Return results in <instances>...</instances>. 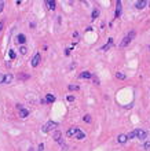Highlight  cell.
<instances>
[{
    "mask_svg": "<svg viewBox=\"0 0 150 151\" xmlns=\"http://www.w3.org/2000/svg\"><path fill=\"white\" fill-rule=\"evenodd\" d=\"M134 37H135V32H130V33H128V34H127L125 37L123 39V41H121L120 47H127V45H128L131 41H132Z\"/></svg>",
    "mask_w": 150,
    "mask_h": 151,
    "instance_id": "cell-1",
    "label": "cell"
},
{
    "mask_svg": "<svg viewBox=\"0 0 150 151\" xmlns=\"http://www.w3.org/2000/svg\"><path fill=\"white\" fill-rule=\"evenodd\" d=\"M56 126H58V124H56V122L50 121V122H47V124L43 126V132H44V133H48V132H51V130L55 129Z\"/></svg>",
    "mask_w": 150,
    "mask_h": 151,
    "instance_id": "cell-2",
    "label": "cell"
},
{
    "mask_svg": "<svg viewBox=\"0 0 150 151\" xmlns=\"http://www.w3.org/2000/svg\"><path fill=\"white\" fill-rule=\"evenodd\" d=\"M146 136H147V133L145 132V130H142V129H135V137H136V139L143 140V139H146Z\"/></svg>",
    "mask_w": 150,
    "mask_h": 151,
    "instance_id": "cell-3",
    "label": "cell"
},
{
    "mask_svg": "<svg viewBox=\"0 0 150 151\" xmlns=\"http://www.w3.org/2000/svg\"><path fill=\"white\" fill-rule=\"evenodd\" d=\"M40 60H41V56H40V54L37 52L35 56H33V59H32V62H30V65H32L33 67H37L39 63H40Z\"/></svg>",
    "mask_w": 150,
    "mask_h": 151,
    "instance_id": "cell-4",
    "label": "cell"
},
{
    "mask_svg": "<svg viewBox=\"0 0 150 151\" xmlns=\"http://www.w3.org/2000/svg\"><path fill=\"white\" fill-rule=\"evenodd\" d=\"M18 109H19V117L21 118H26V117L29 116V110L24 109L21 104H18Z\"/></svg>",
    "mask_w": 150,
    "mask_h": 151,
    "instance_id": "cell-5",
    "label": "cell"
},
{
    "mask_svg": "<svg viewBox=\"0 0 150 151\" xmlns=\"http://www.w3.org/2000/svg\"><path fill=\"white\" fill-rule=\"evenodd\" d=\"M147 4H149V1H146V0H138V1L135 3V7L138 10H142V8H145Z\"/></svg>",
    "mask_w": 150,
    "mask_h": 151,
    "instance_id": "cell-6",
    "label": "cell"
},
{
    "mask_svg": "<svg viewBox=\"0 0 150 151\" xmlns=\"http://www.w3.org/2000/svg\"><path fill=\"white\" fill-rule=\"evenodd\" d=\"M121 14V1L117 0V4H116V11H114V18H118Z\"/></svg>",
    "mask_w": 150,
    "mask_h": 151,
    "instance_id": "cell-7",
    "label": "cell"
},
{
    "mask_svg": "<svg viewBox=\"0 0 150 151\" xmlns=\"http://www.w3.org/2000/svg\"><path fill=\"white\" fill-rule=\"evenodd\" d=\"M112 45H113V39H112V37H110V39L107 40V43H106V44L103 45L102 48H100V51H107V50H109L110 47H112Z\"/></svg>",
    "mask_w": 150,
    "mask_h": 151,
    "instance_id": "cell-8",
    "label": "cell"
},
{
    "mask_svg": "<svg viewBox=\"0 0 150 151\" xmlns=\"http://www.w3.org/2000/svg\"><path fill=\"white\" fill-rule=\"evenodd\" d=\"M74 137H76L77 140H84V139H85V133H84V132H81L80 129H77V132H76V135H74Z\"/></svg>",
    "mask_w": 150,
    "mask_h": 151,
    "instance_id": "cell-9",
    "label": "cell"
},
{
    "mask_svg": "<svg viewBox=\"0 0 150 151\" xmlns=\"http://www.w3.org/2000/svg\"><path fill=\"white\" fill-rule=\"evenodd\" d=\"M61 137H62V133L59 132V130H55V132H54V140H55L56 143H61L62 142Z\"/></svg>",
    "mask_w": 150,
    "mask_h": 151,
    "instance_id": "cell-10",
    "label": "cell"
},
{
    "mask_svg": "<svg viewBox=\"0 0 150 151\" xmlns=\"http://www.w3.org/2000/svg\"><path fill=\"white\" fill-rule=\"evenodd\" d=\"M17 43H19V44H25V43H26V37H25V34H18L17 36Z\"/></svg>",
    "mask_w": 150,
    "mask_h": 151,
    "instance_id": "cell-11",
    "label": "cell"
},
{
    "mask_svg": "<svg viewBox=\"0 0 150 151\" xmlns=\"http://www.w3.org/2000/svg\"><path fill=\"white\" fill-rule=\"evenodd\" d=\"M14 80V77H12V74H6V77H4V84H10L11 81Z\"/></svg>",
    "mask_w": 150,
    "mask_h": 151,
    "instance_id": "cell-12",
    "label": "cell"
},
{
    "mask_svg": "<svg viewBox=\"0 0 150 151\" xmlns=\"http://www.w3.org/2000/svg\"><path fill=\"white\" fill-rule=\"evenodd\" d=\"M77 129H79V128H76V126L70 128V129L68 130V136H74V135H76V132H77Z\"/></svg>",
    "mask_w": 150,
    "mask_h": 151,
    "instance_id": "cell-13",
    "label": "cell"
},
{
    "mask_svg": "<svg viewBox=\"0 0 150 151\" xmlns=\"http://www.w3.org/2000/svg\"><path fill=\"white\" fill-rule=\"evenodd\" d=\"M54 100H55V96H54V95H51V93L46 95V102H48V103H52Z\"/></svg>",
    "mask_w": 150,
    "mask_h": 151,
    "instance_id": "cell-14",
    "label": "cell"
},
{
    "mask_svg": "<svg viewBox=\"0 0 150 151\" xmlns=\"http://www.w3.org/2000/svg\"><path fill=\"white\" fill-rule=\"evenodd\" d=\"M80 77H81V78H91L92 74L90 73V71H83V73L80 74Z\"/></svg>",
    "mask_w": 150,
    "mask_h": 151,
    "instance_id": "cell-15",
    "label": "cell"
},
{
    "mask_svg": "<svg viewBox=\"0 0 150 151\" xmlns=\"http://www.w3.org/2000/svg\"><path fill=\"white\" fill-rule=\"evenodd\" d=\"M127 135H120V136H118V139H117V142L118 143H125L127 142Z\"/></svg>",
    "mask_w": 150,
    "mask_h": 151,
    "instance_id": "cell-16",
    "label": "cell"
},
{
    "mask_svg": "<svg viewBox=\"0 0 150 151\" xmlns=\"http://www.w3.org/2000/svg\"><path fill=\"white\" fill-rule=\"evenodd\" d=\"M47 6L50 10H55V1L54 0H51V1H47Z\"/></svg>",
    "mask_w": 150,
    "mask_h": 151,
    "instance_id": "cell-17",
    "label": "cell"
},
{
    "mask_svg": "<svg viewBox=\"0 0 150 151\" xmlns=\"http://www.w3.org/2000/svg\"><path fill=\"white\" fill-rule=\"evenodd\" d=\"M116 77H117L118 80H125V74L121 73V71H118V73H116Z\"/></svg>",
    "mask_w": 150,
    "mask_h": 151,
    "instance_id": "cell-18",
    "label": "cell"
},
{
    "mask_svg": "<svg viewBox=\"0 0 150 151\" xmlns=\"http://www.w3.org/2000/svg\"><path fill=\"white\" fill-rule=\"evenodd\" d=\"M98 15H99V10H98V8H95L94 11H92V15H91V17H92V19L98 18Z\"/></svg>",
    "mask_w": 150,
    "mask_h": 151,
    "instance_id": "cell-19",
    "label": "cell"
},
{
    "mask_svg": "<svg viewBox=\"0 0 150 151\" xmlns=\"http://www.w3.org/2000/svg\"><path fill=\"white\" fill-rule=\"evenodd\" d=\"M19 54H22V55H25V54L28 52V50H26V47H25V45H22V47H19Z\"/></svg>",
    "mask_w": 150,
    "mask_h": 151,
    "instance_id": "cell-20",
    "label": "cell"
},
{
    "mask_svg": "<svg viewBox=\"0 0 150 151\" xmlns=\"http://www.w3.org/2000/svg\"><path fill=\"white\" fill-rule=\"evenodd\" d=\"M134 137H135V130H132V132L127 135V139H134Z\"/></svg>",
    "mask_w": 150,
    "mask_h": 151,
    "instance_id": "cell-21",
    "label": "cell"
},
{
    "mask_svg": "<svg viewBox=\"0 0 150 151\" xmlns=\"http://www.w3.org/2000/svg\"><path fill=\"white\" fill-rule=\"evenodd\" d=\"M83 120H84L85 122H91V116H88V114H85V116L83 117Z\"/></svg>",
    "mask_w": 150,
    "mask_h": 151,
    "instance_id": "cell-22",
    "label": "cell"
},
{
    "mask_svg": "<svg viewBox=\"0 0 150 151\" xmlns=\"http://www.w3.org/2000/svg\"><path fill=\"white\" fill-rule=\"evenodd\" d=\"M4 77H6V74L0 73V84H4Z\"/></svg>",
    "mask_w": 150,
    "mask_h": 151,
    "instance_id": "cell-23",
    "label": "cell"
},
{
    "mask_svg": "<svg viewBox=\"0 0 150 151\" xmlns=\"http://www.w3.org/2000/svg\"><path fill=\"white\" fill-rule=\"evenodd\" d=\"M37 151H44V144H43V143H40V144H39Z\"/></svg>",
    "mask_w": 150,
    "mask_h": 151,
    "instance_id": "cell-24",
    "label": "cell"
},
{
    "mask_svg": "<svg viewBox=\"0 0 150 151\" xmlns=\"http://www.w3.org/2000/svg\"><path fill=\"white\" fill-rule=\"evenodd\" d=\"M69 89H70V91H77L79 87H77V85H69Z\"/></svg>",
    "mask_w": 150,
    "mask_h": 151,
    "instance_id": "cell-25",
    "label": "cell"
},
{
    "mask_svg": "<svg viewBox=\"0 0 150 151\" xmlns=\"http://www.w3.org/2000/svg\"><path fill=\"white\" fill-rule=\"evenodd\" d=\"M145 150H150V142L145 143Z\"/></svg>",
    "mask_w": 150,
    "mask_h": 151,
    "instance_id": "cell-26",
    "label": "cell"
},
{
    "mask_svg": "<svg viewBox=\"0 0 150 151\" xmlns=\"http://www.w3.org/2000/svg\"><path fill=\"white\" fill-rule=\"evenodd\" d=\"M10 58H11V59H14V58H15V52H14V51H10Z\"/></svg>",
    "mask_w": 150,
    "mask_h": 151,
    "instance_id": "cell-27",
    "label": "cell"
},
{
    "mask_svg": "<svg viewBox=\"0 0 150 151\" xmlns=\"http://www.w3.org/2000/svg\"><path fill=\"white\" fill-rule=\"evenodd\" d=\"M3 8H4V1H0V12L3 11Z\"/></svg>",
    "mask_w": 150,
    "mask_h": 151,
    "instance_id": "cell-28",
    "label": "cell"
},
{
    "mask_svg": "<svg viewBox=\"0 0 150 151\" xmlns=\"http://www.w3.org/2000/svg\"><path fill=\"white\" fill-rule=\"evenodd\" d=\"M28 77H29L28 74H21V76H19V78H22V80H25V78H28Z\"/></svg>",
    "mask_w": 150,
    "mask_h": 151,
    "instance_id": "cell-29",
    "label": "cell"
},
{
    "mask_svg": "<svg viewBox=\"0 0 150 151\" xmlns=\"http://www.w3.org/2000/svg\"><path fill=\"white\" fill-rule=\"evenodd\" d=\"M68 100H69V102H73V100H74V96L69 95V96H68Z\"/></svg>",
    "mask_w": 150,
    "mask_h": 151,
    "instance_id": "cell-30",
    "label": "cell"
},
{
    "mask_svg": "<svg viewBox=\"0 0 150 151\" xmlns=\"http://www.w3.org/2000/svg\"><path fill=\"white\" fill-rule=\"evenodd\" d=\"M70 51H72V48H68V50L65 51V54H66V55H69V54H70Z\"/></svg>",
    "mask_w": 150,
    "mask_h": 151,
    "instance_id": "cell-31",
    "label": "cell"
},
{
    "mask_svg": "<svg viewBox=\"0 0 150 151\" xmlns=\"http://www.w3.org/2000/svg\"><path fill=\"white\" fill-rule=\"evenodd\" d=\"M94 83H95V84H99V80H98L97 77H94Z\"/></svg>",
    "mask_w": 150,
    "mask_h": 151,
    "instance_id": "cell-32",
    "label": "cell"
},
{
    "mask_svg": "<svg viewBox=\"0 0 150 151\" xmlns=\"http://www.w3.org/2000/svg\"><path fill=\"white\" fill-rule=\"evenodd\" d=\"M149 50H150V47H149Z\"/></svg>",
    "mask_w": 150,
    "mask_h": 151,
    "instance_id": "cell-33",
    "label": "cell"
}]
</instances>
